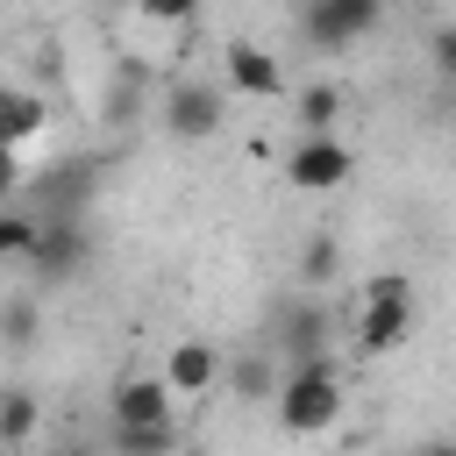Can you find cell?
I'll list each match as a JSON object with an SVG mask.
<instances>
[{
    "label": "cell",
    "mask_w": 456,
    "mask_h": 456,
    "mask_svg": "<svg viewBox=\"0 0 456 456\" xmlns=\"http://www.w3.org/2000/svg\"><path fill=\"white\" fill-rule=\"evenodd\" d=\"M342 399H349V385H342V370H335V356H328V363L278 370L271 413H278V428H285V435H328V428L342 420Z\"/></svg>",
    "instance_id": "cell-1"
},
{
    "label": "cell",
    "mask_w": 456,
    "mask_h": 456,
    "mask_svg": "<svg viewBox=\"0 0 456 456\" xmlns=\"http://www.w3.org/2000/svg\"><path fill=\"white\" fill-rule=\"evenodd\" d=\"M406 335H413V285L399 271L363 278V306H356V328H349L356 356H392V349H406Z\"/></svg>",
    "instance_id": "cell-2"
},
{
    "label": "cell",
    "mask_w": 456,
    "mask_h": 456,
    "mask_svg": "<svg viewBox=\"0 0 456 456\" xmlns=\"http://www.w3.org/2000/svg\"><path fill=\"white\" fill-rule=\"evenodd\" d=\"M335 335H342V321H335L314 292H292V299L278 306L271 349L285 356V370H299V363H328V356H335Z\"/></svg>",
    "instance_id": "cell-3"
},
{
    "label": "cell",
    "mask_w": 456,
    "mask_h": 456,
    "mask_svg": "<svg viewBox=\"0 0 456 456\" xmlns=\"http://www.w3.org/2000/svg\"><path fill=\"white\" fill-rule=\"evenodd\" d=\"M86 256H93V235H86V221L36 214V242H28V256H21L36 285H71V278L86 271Z\"/></svg>",
    "instance_id": "cell-4"
},
{
    "label": "cell",
    "mask_w": 456,
    "mask_h": 456,
    "mask_svg": "<svg viewBox=\"0 0 456 456\" xmlns=\"http://www.w3.org/2000/svg\"><path fill=\"white\" fill-rule=\"evenodd\" d=\"M221 114H228V93L207 86V78H171L164 100H157V121H164L178 142H207V135L221 128Z\"/></svg>",
    "instance_id": "cell-5"
},
{
    "label": "cell",
    "mask_w": 456,
    "mask_h": 456,
    "mask_svg": "<svg viewBox=\"0 0 456 456\" xmlns=\"http://www.w3.org/2000/svg\"><path fill=\"white\" fill-rule=\"evenodd\" d=\"M349 171H356V150L342 135H299L285 150V185L292 192H342Z\"/></svg>",
    "instance_id": "cell-6"
},
{
    "label": "cell",
    "mask_w": 456,
    "mask_h": 456,
    "mask_svg": "<svg viewBox=\"0 0 456 456\" xmlns=\"http://www.w3.org/2000/svg\"><path fill=\"white\" fill-rule=\"evenodd\" d=\"M378 21H385L378 0H306V7H299V36H306L314 50H349V43H363Z\"/></svg>",
    "instance_id": "cell-7"
},
{
    "label": "cell",
    "mask_w": 456,
    "mask_h": 456,
    "mask_svg": "<svg viewBox=\"0 0 456 456\" xmlns=\"http://www.w3.org/2000/svg\"><path fill=\"white\" fill-rule=\"evenodd\" d=\"M221 71H228V93H242V100H285V64L256 36H228Z\"/></svg>",
    "instance_id": "cell-8"
},
{
    "label": "cell",
    "mask_w": 456,
    "mask_h": 456,
    "mask_svg": "<svg viewBox=\"0 0 456 456\" xmlns=\"http://www.w3.org/2000/svg\"><path fill=\"white\" fill-rule=\"evenodd\" d=\"M157 378H164L171 399H200V392L221 385V349H214V342H171V356H164Z\"/></svg>",
    "instance_id": "cell-9"
},
{
    "label": "cell",
    "mask_w": 456,
    "mask_h": 456,
    "mask_svg": "<svg viewBox=\"0 0 456 456\" xmlns=\"http://www.w3.org/2000/svg\"><path fill=\"white\" fill-rule=\"evenodd\" d=\"M171 392H164V378H121L114 392H107V428H157V420H171Z\"/></svg>",
    "instance_id": "cell-10"
},
{
    "label": "cell",
    "mask_w": 456,
    "mask_h": 456,
    "mask_svg": "<svg viewBox=\"0 0 456 456\" xmlns=\"http://www.w3.org/2000/svg\"><path fill=\"white\" fill-rule=\"evenodd\" d=\"M43 121H50V107H43L36 86H0V150L21 157V142L43 135Z\"/></svg>",
    "instance_id": "cell-11"
},
{
    "label": "cell",
    "mask_w": 456,
    "mask_h": 456,
    "mask_svg": "<svg viewBox=\"0 0 456 456\" xmlns=\"http://www.w3.org/2000/svg\"><path fill=\"white\" fill-rule=\"evenodd\" d=\"M342 107H349V93H342L335 78H321V86H306V93L292 100V121H299V135H335Z\"/></svg>",
    "instance_id": "cell-12"
},
{
    "label": "cell",
    "mask_w": 456,
    "mask_h": 456,
    "mask_svg": "<svg viewBox=\"0 0 456 456\" xmlns=\"http://www.w3.org/2000/svg\"><path fill=\"white\" fill-rule=\"evenodd\" d=\"M221 385L235 392V399H271L278 392V363H271V349H249V356H235V363H221Z\"/></svg>",
    "instance_id": "cell-13"
},
{
    "label": "cell",
    "mask_w": 456,
    "mask_h": 456,
    "mask_svg": "<svg viewBox=\"0 0 456 456\" xmlns=\"http://www.w3.org/2000/svg\"><path fill=\"white\" fill-rule=\"evenodd\" d=\"M36 428H43V399L28 385H7L0 392V449H21Z\"/></svg>",
    "instance_id": "cell-14"
},
{
    "label": "cell",
    "mask_w": 456,
    "mask_h": 456,
    "mask_svg": "<svg viewBox=\"0 0 456 456\" xmlns=\"http://www.w3.org/2000/svg\"><path fill=\"white\" fill-rule=\"evenodd\" d=\"M36 335H43L36 292H7V299H0V342H7V349H36Z\"/></svg>",
    "instance_id": "cell-15"
},
{
    "label": "cell",
    "mask_w": 456,
    "mask_h": 456,
    "mask_svg": "<svg viewBox=\"0 0 456 456\" xmlns=\"http://www.w3.org/2000/svg\"><path fill=\"white\" fill-rule=\"evenodd\" d=\"M107 449H114V456H178V420H157V428H107Z\"/></svg>",
    "instance_id": "cell-16"
},
{
    "label": "cell",
    "mask_w": 456,
    "mask_h": 456,
    "mask_svg": "<svg viewBox=\"0 0 456 456\" xmlns=\"http://www.w3.org/2000/svg\"><path fill=\"white\" fill-rule=\"evenodd\" d=\"M335 271H342V235H306V249H299V285H335Z\"/></svg>",
    "instance_id": "cell-17"
},
{
    "label": "cell",
    "mask_w": 456,
    "mask_h": 456,
    "mask_svg": "<svg viewBox=\"0 0 456 456\" xmlns=\"http://www.w3.org/2000/svg\"><path fill=\"white\" fill-rule=\"evenodd\" d=\"M28 242H36V214L0 207V264H21V256H28Z\"/></svg>",
    "instance_id": "cell-18"
},
{
    "label": "cell",
    "mask_w": 456,
    "mask_h": 456,
    "mask_svg": "<svg viewBox=\"0 0 456 456\" xmlns=\"http://www.w3.org/2000/svg\"><path fill=\"white\" fill-rule=\"evenodd\" d=\"M142 28H185L192 21V0H157V7H135Z\"/></svg>",
    "instance_id": "cell-19"
},
{
    "label": "cell",
    "mask_w": 456,
    "mask_h": 456,
    "mask_svg": "<svg viewBox=\"0 0 456 456\" xmlns=\"http://www.w3.org/2000/svg\"><path fill=\"white\" fill-rule=\"evenodd\" d=\"M14 192H21V157H14V150H0V207H7Z\"/></svg>",
    "instance_id": "cell-20"
},
{
    "label": "cell",
    "mask_w": 456,
    "mask_h": 456,
    "mask_svg": "<svg viewBox=\"0 0 456 456\" xmlns=\"http://www.w3.org/2000/svg\"><path fill=\"white\" fill-rule=\"evenodd\" d=\"M413 456H456V442H449V435H428V442H420Z\"/></svg>",
    "instance_id": "cell-21"
}]
</instances>
